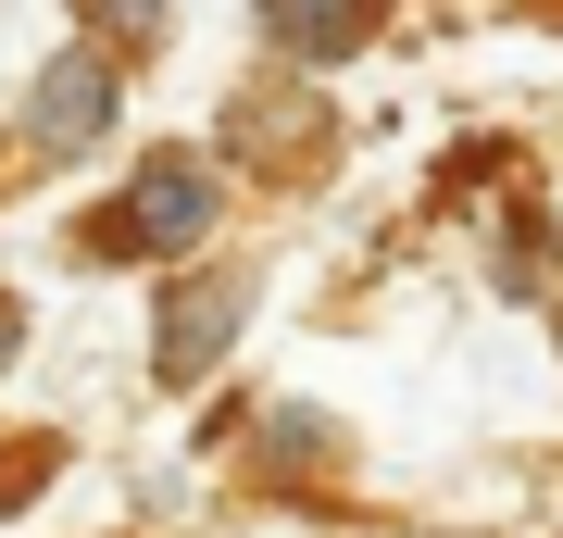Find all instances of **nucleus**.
I'll return each mask as SVG.
<instances>
[{"instance_id":"nucleus-1","label":"nucleus","mask_w":563,"mask_h":538,"mask_svg":"<svg viewBox=\"0 0 563 538\" xmlns=\"http://www.w3.org/2000/svg\"><path fill=\"white\" fill-rule=\"evenodd\" d=\"M101 113H113V76L76 51V63H51V76H38V113H25V125H38V151H76Z\"/></svg>"},{"instance_id":"nucleus-2","label":"nucleus","mask_w":563,"mask_h":538,"mask_svg":"<svg viewBox=\"0 0 563 538\" xmlns=\"http://www.w3.org/2000/svg\"><path fill=\"white\" fill-rule=\"evenodd\" d=\"M201 213H213L201 163H151V188H139V251H188V239H201Z\"/></svg>"}]
</instances>
